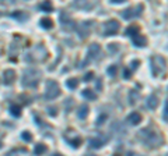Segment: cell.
Returning <instances> with one entry per match:
<instances>
[{
    "mask_svg": "<svg viewBox=\"0 0 168 156\" xmlns=\"http://www.w3.org/2000/svg\"><path fill=\"white\" fill-rule=\"evenodd\" d=\"M157 60H158V64H157V61L154 59H151V71L156 77H158L165 67V60L161 56H157Z\"/></svg>",
    "mask_w": 168,
    "mask_h": 156,
    "instance_id": "obj_1",
    "label": "cell"
},
{
    "mask_svg": "<svg viewBox=\"0 0 168 156\" xmlns=\"http://www.w3.org/2000/svg\"><path fill=\"white\" fill-rule=\"evenodd\" d=\"M59 93H60L59 85H57L55 81H49V82H48V91H46V98H49V99H53L55 96H57Z\"/></svg>",
    "mask_w": 168,
    "mask_h": 156,
    "instance_id": "obj_2",
    "label": "cell"
},
{
    "mask_svg": "<svg viewBox=\"0 0 168 156\" xmlns=\"http://www.w3.org/2000/svg\"><path fill=\"white\" fill-rule=\"evenodd\" d=\"M105 27V32H104V35H115L119 29V22L115 20H111L108 21L107 24L104 25Z\"/></svg>",
    "mask_w": 168,
    "mask_h": 156,
    "instance_id": "obj_3",
    "label": "cell"
},
{
    "mask_svg": "<svg viewBox=\"0 0 168 156\" xmlns=\"http://www.w3.org/2000/svg\"><path fill=\"white\" fill-rule=\"evenodd\" d=\"M99 50H101V48H99V45H93L90 48V50H88V59H87V61L91 60V59H94V54L97 56L99 53Z\"/></svg>",
    "mask_w": 168,
    "mask_h": 156,
    "instance_id": "obj_4",
    "label": "cell"
},
{
    "mask_svg": "<svg viewBox=\"0 0 168 156\" xmlns=\"http://www.w3.org/2000/svg\"><path fill=\"white\" fill-rule=\"evenodd\" d=\"M127 120L130 121L132 124H139L140 121H142V116H140L139 113H130L127 116Z\"/></svg>",
    "mask_w": 168,
    "mask_h": 156,
    "instance_id": "obj_5",
    "label": "cell"
},
{
    "mask_svg": "<svg viewBox=\"0 0 168 156\" xmlns=\"http://www.w3.org/2000/svg\"><path fill=\"white\" fill-rule=\"evenodd\" d=\"M140 34V28L137 27V25H133V27H130V28H127L126 29V35L127 36H136V35H139Z\"/></svg>",
    "mask_w": 168,
    "mask_h": 156,
    "instance_id": "obj_6",
    "label": "cell"
},
{
    "mask_svg": "<svg viewBox=\"0 0 168 156\" xmlns=\"http://www.w3.org/2000/svg\"><path fill=\"white\" fill-rule=\"evenodd\" d=\"M147 106H148V107H151V109H156L157 106H158V99H157L154 95L150 96V98H148V100H147Z\"/></svg>",
    "mask_w": 168,
    "mask_h": 156,
    "instance_id": "obj_7",
    "label": "cell"
},
{
    "mask_svg": "<svg viewBox=\"0 0 168 156\" xmlns=\"http://www.w3.org/2000/svg\"><path fill=\"white\" fill-rule=\"evenodd\" d=\"M83 96H84V98H87L88 100H94L95 98H97V95H95L91 89H84V91H83Z\"/></svg>",
    "mask_w": 168,
    "mask_h": 156,
    "instance_id": "obj_8",
    "label": "cell"
},
{
    "mask_svg": "<svg viewBox=\"0 0 168 156\" xmlns=\"http://www.w3.org/2000/svg\"><path fill=\"white\" fill-rule=\"evenodd\" d=\"M77 85H78L77 78H70V80H67V87H70V89H74Z\"/></svg>",
    "mask_w": 168,
    "mask_h": 156,
    "instance_id": "obj_9",
    "label": "cell"
},
{
    "mask_svg": "<svg viewBox=\"0 0 168 156\" xmlns=\"http://www.w3.org/2000/svg\"><path fill=\"white\" fill-rule=\"evenodd\" d=\"M41 10H44V11H52V4H50L49 0H46L45 3L41 4Z\"/></svg>",
    "mask_w": 168,
    "mask_h": 156,
    "instance_id": "obj_10",
    "label": "cell"
},
{
    "mask_svg": "<svg viewBox=\"0 0 168 156\" xmlns=\"http://www.w3.org/2000/svg\"><path fill=\"white\" fill-rule=\"evenodd\" d=\"M52 20H49V18H44V20L41 21V27H44V28H52Z\"/></svg>",
    "mask_w": 168,
    "mask_h": 156,
    "instance_id": "obj_11",
    "label": "cell"
},
{
    "mask_svg": "<svg viewBox=\"0 0 168 156\" xmlns=\"http://www.w3.org/2000/svg\"><path fill=\"white\" fill-rule=\"evenodd\" d=\"M116 70H118V66H115V64H114V66H111L109 68H107V72L111 77H115V75H116Z\"/></svg>",
    "mask_w": 168,
    "mask_h": 156,
    "instance_id": "obj_12",
    "label": "cell"
},
{
    "mask_svg": "<svg viewBox=\"0 0 168 156\" xmlns=\"http://www.w3.org/2000/svg\"><path fill=\"white\" fill-rule=\"evenodd\" d=\"M87 114H88V107L87 106H81V112L78 113V117L84 119V117H87Z\"/></svg>",
    "mask_w": 168,
    "mask_h": 156,
    "instance_id": "obj_13",
    "label": "cell"
},
{
    "mask_svg": "<svg viewBox=\"0 0 168 156\" xmlns=\"http://www.w3.org/2000/svg\"><path fill=\"white\" fill-rule=\"evenodd\" d=\"M45 151H46L45 145H37V148H35V153H44Z\"/></svg>",
    "mask_w": 168,
    "mask_h": 156,
    "instance_id": "obj_14",
    "label": "cell"
},
{
    "mask_svg": "<svg viewBox=\"0 0 168 156\" xmlns=\"http://www.w3.org/2000/svg\"><path fill=\"white\" fill-rule=\"evenodd\" d=\"M6 74H7V80H6V78H4V81H6V82H7V84H10V82H11L13 80H14V78H13V75H14V71H7L6 72Z\"/></svg>",
    "mask_w": 168,
    "mask_h": 156,
    "instance_id": "obj_15",
    "label": "cell"
},
{
    "mask_svg": "<svg viewBox=\"0 0 168 156\" xmlns=\"http://www.w3.org/2000/svg\"><path fill=\"white\" fill-rule=\"evenodd\" d=\"M11 113L14 114V116H20V107L18 106H11Z\"/></svg>",
    "mask_w": 168,
    "mask_h": 156,
    "instance_id": "obj_16",
    "label": "cell"
},
{
    "mask_svg": "<svg viewBox=\"0 0 168 156\" xmlns=\"http://www.w3.org/2000/svg\"><path fill=\"white\" fill-rule=\"evenodd\" d=\"M93 77H94V72H91V71H90V72H87V75L84 77V81H90Z\"/></svg>",
    "mask_w": 168,
    "mask_h": 156,
    "instance_id": "obj_17",
    "label": "cell"
},
{
    "mask_svg": "<svg viewBox=\"0 0 168 156\" xmlns=\"http://www.w3.org/2000/svg\"><path fill=\"white\" fill-rule=\"evenodd\" d=\"M164 119L168 121V100L165 102V110H164Z\"/></svg>",
    "mask_w": 168,
    "mask_h": 156,
    "instance_id": "obj_18",
    "label": "cell"
},
{
    "mask_svg": "<svg viewBox=\"0 0 168 156\" xmlns=\"http://www.w3.org/2000/svg\"><path fill=\"white\" fill-rule=\"evenodd\" d=\"M104 119H107V116H105V114H104V116H101L98 119V121H97V125H101V124H102V123H104V121H102Z\"/></svg>",
    "mask_w": 168,
    "mask_h": 156,
    "instance_id": "obj_19",
    "label": "cell"
},
{
    "mask_svg": "<svg viewBox=\"0 0 168 156\" xmlns=\"http://www.w3.org/2000/svg\"><path fill=\"white\" fill-rule=\"evenodd\" d=\"M123 75H125V78H126V80H127V78H130V71L126 68V70H125V72H123Z\"/></svg>",
    "mask_w": 168,
    "mask_h": 156,
    "instance_id": "obj_20",
    "label": "cell"
},
{
    "mask_svg": "<svg viewBox=\"0 0 168 156\" xmlns=\"http://www.w3.org/2000/svg\"><path fill=\"white\" fill-rule=\"evenodd\" d=\"M23 137H24V140H31V135H29V134H24V135H23Z\"/></svg>",
    "mask_w": 168,
    "mask_h": 156,
    "instance_id": "obj_21",
    "label": "cell"
},
{
    "mask_svg": "<svg viewBox=\"0 0 168 156\" xmlns=\"http://www.w3.org/2000/svg\"><path fill=\"white\" fill-rule=\"evenodd\" d=\"M112 3H123V1H125V0H111Z\"/></svg>",
    "mask_w": 168,
    "mask_h": 156,
    "instance_id": "obj_22",
    "label": "cell"
}]
</instances>
